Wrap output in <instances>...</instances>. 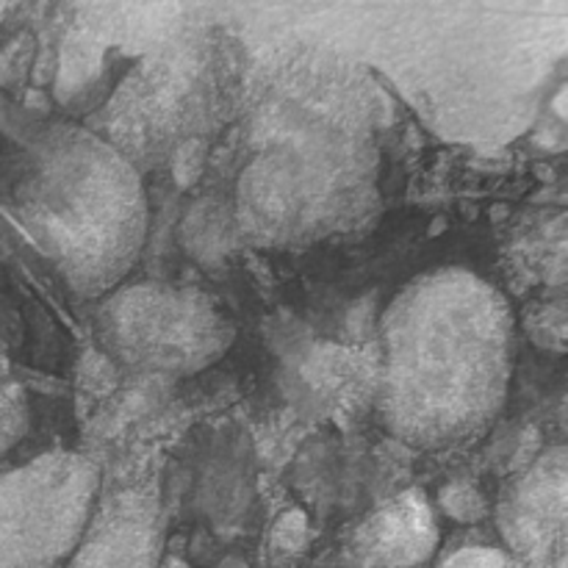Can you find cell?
<instances>
[{"instance_id":"6da1fadb","label":"cell","mask_w":568,"mask_h":568,"mask_svg":"<svg viewBox=\"0 0 568 568\" xmlns=\"http://www.w3.org/2000/svg\"><path fill=\"white\" fill-rule=\"evenodd\" d=\"M381 419L419 449L480 436L508 397L514 314L491 283L464 270L416 277L383 316Z\"/></svg>"},{"instance_id":"7a4b0ae2","label":"cell","mask_w":568,"mask_h":568,"mask_svg":"<svg viewBox=\"0 0 568 568\" xmlns=\"http://www.w3.org/2000/svg\"><path fill=\"white\" fill-rule=\"evenodd\" d=\"M20 200L37 247L83 297L114 288L142 250V181L131 161L94 133L48 131Z\"/></svg>"},{"instance_id":"3957f363","label":"cell","mask_w":568,"mask_h":568,"mask_svg":"<svg viewBox=\"0 0 568 568\" xmlns=\"http://www.w3.org/2000/svg\"><path fill=\"white\" fill-rule=\"evenodd\" d=\"M369 159L347 133L316 131L264 155L242 183L244 227L270 242H314L349 225L369 197Z\"/></svg>"},{"instance_id":"277c9868","label":"cell","mask_w":568,"mask_h":568,"mask_svg":"<svg viewBox=\"0 0 568 568\" xmlns=\"http://www.w3.org/2000/svg\"><path fill=\"white\" fill-rule=\"evenodd\" d=\"M100 344L122 366L189 375L214 364L233 342V327L200 294L159 283L120 288L98 316Z\"/></svg>"},{"instance_id":"5b68a950","label":"cell","mask_w":568,"mask_h":568,"mask_svg":"<svg viewBox=\"0 0 568 568\" xmlns=\"http://www.w3.org/2000/svg\"><path fill=\"white\" fill-rule=\"evenodd\" d=\"M98 466L75 453L39 455L0 475V568H59L87 532Z\"/></svg>"},{"instance_id":"8992f818","label":"cell","mask_w":568,"mask_h":568,"mask_svg":"<svg viewBox=\"0 0 568 568\" xmlns=\"http://www.w3.org/2000/svg\"><path fill=\"white\" fill-rule=\"evenodd\" d=\"M161 525L155 505L122 494L92 514L70 568H159Z\"/></svg>"},{"instance_id":"52a82bcc","label":"cell","mask_w":568,"mask_h":568,"mask_svg":"<svg viewBox=\"0 0 568 568\" xmlns=\"http://www.w3.org/2000/svg\"><path fill=\"white\" fill-rule=\"evenodd\" d=\"M564 449L536 464L521 480L510 503L499 514L505 536L519 552H536L549 547L552 536H560L566 519V469Z\"/></svg>"},{"instance_id":"ba28073f","label":"cell","mask_w":568,"mask_h":568,"mask_svg":"<svg viewBox=\"0 0 568 568\" xmlns=\"http://www.w3.org/2000/svg\"><path fill=\"white\" fill-rule=\"evenodd\" d=\"M377 558L392 568H410L430 560L438 547V525L422 491H405L386 505L369 525Z\"/></svg>"},{"instance_id":"9c48e42d","label":"cell","mask_w":568,"mask_h":568,"mask_svg":"<svg viewBox=\"0 0 568 568\" xmlns=\"http://www.w3.org/2000/svg\"><path fill=\"white\" fill-rule=\"evenodd\" d=\"M28 397L20 386L0 388V460L22 442L28 433Z\"/></svg>"},{"instance_id":"30bf717a","label":"cell","mask_w":568,"mask_h":568,"mask_svg":"<svg viewBox=\"0 0 568 568\" xmlns=\"http://www.w3.org/2000/svg\"><path fill=\"white\" fill-rule=\"evenodd\" d=\"M442 508L444 514L453 516L458 521H477L486 514V503H483L480 494L471 486H464V483H455V486H447V491L442 494Z\"/></svg>"},{"instance_id":"8fae6325","label":"cell","mask_w":568,"mask_h":568,"mask_svg":"<svg viewBox=\"0 0 568 568\" xmlns=\"http://www.w3.org/2000/svg\"><path fill=\"white\" fill-rule=\"evenodd\" d=\"M442 568H510L508 555L494 547H466L449 555Z\"/></svg>"}]
</instances>
